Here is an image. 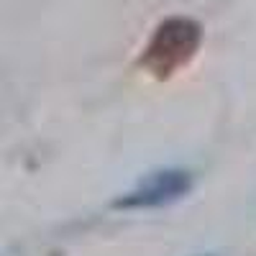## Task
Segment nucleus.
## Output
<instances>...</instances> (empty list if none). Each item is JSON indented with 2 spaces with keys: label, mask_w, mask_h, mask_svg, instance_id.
Returning a JSON list of instances; mask_svg holds the SVG:
<instances>
[{
  "label": "nucleus",
  "mask_w": 256,
  "mask_h": 256,
  "mask_svg": "<svg viewBox=\"0 0 256 256\" xmlns=\"http://www.w3.org/2000/svg\"><path fill=\"white\" fill-rule=\"evenodd\" d=\"M192 187H195V180H192V174L187 169H177V166L156 169V172L138 180V184L134 190H128L120 198H116L113 208H118V210L166 208V205L187 198L192 192Z\"/></svg>",
  "instance_id": "nucleus-2"
},
{
  "label": "nucleus",
  "mask_w": 256,
  "mask_h": 256,
  "mask_svg": "<svg viewBox=\"0 0 256 256\" xmlns=\"http://www.w3.org/2000/svg\"><path fill=\"white\" fill-rule=\"evenodd\" d=\"M200 44H202V26L195 18L169 16L146 41L138 64L159 82L172 80L180 70H184L195 59Z\"/></svg>",
  "instance_id": "nucleus-1"
}]
</instances>
